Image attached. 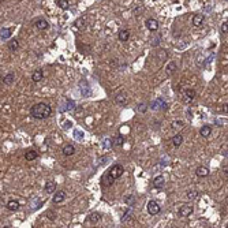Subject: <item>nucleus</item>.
<instances>
[{
  "label": "nucleus",
  "instance_id": "6ab92c4d",
  "mask_svg": "<svg viewBox=\"0 0 228 228\" xmlns=\"http://www.w3.org/2000/svg\"><path fill=\"white\" fill-rule=\"evenodd\" d=\"M176 70H178V64H176L175 62H169V63L167 64V67H165V71L168 72V75L173 74Z\"/></svg>",
  "mask_w": 228,
  "mask_h": 228
},
{
  "label": "nucleus",
  "instance_id": "c85d7f7f",
  "mask_svg": "<svg viewBox=\"0 0 228 228\" xmlns=\"http://www.w3.org/2000/svg\"><path fill=\"white\" fill-rule=\"evenodd\" d=\"M58 6L60 7L62 10H67L69 8V0H56Z\"/></svg>",
  "mask_w": 228,
  "mask_h": 228
},
{
  "label": "nucleus",
  "instance_id": "58836bf2",
  "mask_svg": "<svg viewBox=\"0 0 228 228\" xmlns=\"http://www.w3.org/2000/svg\"><path fill=\"white\" fill-rule=\"evenodd\" d=\"M100 161H99V164H105L107 163V157H101V159H99Z\"/></svg>",
  "mask_w": 228,
  "mask_h": 228
},
{
  "label": "nucleus",
  "instance_id": "4be33fe9",
  "mask_svg": "<svg viewBox=\"0 0 228 228\" xmlns=\"http://www.w3.org/2000/svg\"><path fill=\"white\" fill-rule=\"evenodd\" d=\"M7 48H8L10 51H17L18 48H19V42H18V40H10L8 44H7Z\"/></svg>",
  "mask_w": 228,
  "mask_h": 228
},
{
  "label": "nucleus",
  "instance_id": "473e14b6",
  "mask_svg": "<svg viewBox=\"0 0 228 228\" xmlns=\"http://www.w3.org/2000/svg\"><path fill=\"white\" fill-rule=\"evenodd\" d=\"M220 30H221V33L223 34H227L228 33V22H224L221 25V29H220Z\"/></svg>",
  "mask_w": 228,
  "mask_h": 228
},
{
  "label": "nucleus",
  "instance_id": "9d476101",
  "mask_svg": "<svg viewBox=\"0 0 228 228\" xmlns=\"http://www.w3.org/2000/svg\"><path fill=\"white\" fill-rule=\"evenodd\" d=\"M115 101H116V104H119V105H126L127 102H129V99H127L126 93H119V94H116Z\"/></svg>",
  "mask_w": 228,
  "mask_h": 228
},
{
  "label": "nucleus",
  "instance_id": "aec40b11",
  "mask_svg": "<svg viewBox=\"0 0 228 228\" xmlns=\"http://www.w3.org/2000/svg\"><path fill=\"white\" fill-rule=\"evenodd\" d=\"M182 142H183V135L182 134H176L172 137V143L175 148H179V146L182 145Z\"/></svg>",
  "mask_w": 228,
  "mask_h": 228
},
{
  "label": "nucleus",
  "instance_id": "f704fd0d",
  "mask_svg": "<svg viewBox=\"0 0 228 228\" xmlns=\"http://www.w3.org/2000/svg\"><path fill=\"white\" fill-rule=\"evenodd\" d=\"M146 109H148V107H146V104H139V105H138V111H139V112L145 113V112H146Z\"/></svg>",
  "mask_w": 228,
  "mask_h": 228
},
{
  "label": "nucleus",
  "instance_id": "7c9ffc66",
  "mask_svg": "<svg viewBox=\"0 0 228 228\" xmlns=\"http://www.w3.org/2000/svg\"><path fill=\"white\" fill-rule=\"evenodd\" d=\"M74 101H71V100H67V102H66V108L64 109H67V111H71V109H74ZM63 109V111H64Z\"/></svg>",
  "mask_w": 228,
  "mask_h": 228
},
{
  "label": "nucleus",
  "instance_id": "bb28decb",
  "mask_svg": "<svg viewBox=\"0 0 228 228\" xmlns=\"http://www.w3.org/2000/svg\"><path fill=\"white\" fill-rule=\"evenodd\" d=\"M124 143V137L123 135H118V137L113 138V145L115 146H122Z\"/></svg>",
  "mask_w": 228,
  "mask_h": 228
},
{
  "label": "nucleus",
  "instance_id": "c756f323",
  "mask_svg": "<svg viewBox=\"0 0 228 228\" xmlns=\"http://www.w3.org/2000/svg\"><path fill=\"white\" fill-rule=\"evenodd\" d=\"M74 138H75V139H78V141H81L83 138V132L79 131V130H74Z\"/></svg>",
  "mask_w": 228,
  "mask_h": 228
},
{
  "label": "nucleus",
  "instance_id": "9b49d317",
  "mask_svg": "<svg viewBox=\"0 0 228 228\" xmlns=\"http://www.w3.org/2000/svg\"><path fill=\"white\" fill-rule=\"evenodd\" d=\"M118 37H119V40H120L122 42L129 41V39H130V32L127 30V29H122V30L119 32Z\"/></svg>",
  "mask_w": 228,
  "mask_h": 228
},
{
  "label": "nucleus",
  "instance_id": "2eb2a0df",
  "mask_svg": "<svg viewBox=\"0 0 228 228\" xmlns=\"http://www.w3.org/2000/svg\"><path fill=\"white\" fill-rule=\"evenodd\" d=\"M195 173H197V176H200V178H206V176L209 175V169L206 167H198L197 171H195Z\"/></svg>",
  "mask_w": 228,
  "mask_h": 228
},
{
  "label": "nucleus",
  "instance_id": "b1692460",
  "mask_svg": "<svg viewBox=\"0 0 228 228\" xmlns=\"http://www.w3.org/2000/svg\"><path fill=\"white\" fill-rule=\"evenodd\" d=\"M15 79V74L14 72H8V74L6 75V77L3 78V83H6V85H10V83H12Z\"/></svg>",
  "mask_w": 228,
  "mask_h": 228
},
{
  "label": "nucleus",
  "instance_id": "4468645a",
  "mask_svg": "<svg viewBox=\"0 0 228 228\" xmlns=\"http://www.w3.org/2000/svg\"><path fill=\"white\" fill-rule=\"evenodd\" d=\"M34 26H36V29H40V30H47V29L49 28V23L45 19H39L34 23Z\"/></svg>",
  "mask_w": 228,
  "mask_h": 228
},
{
  "label": "nucleus",
  "instance_id": "79ce46f5",
  "mask_svg": "<svg viewBox=\"0 0 228 228\" xmlns=\"http://www.w3.org/2000/svg\"><path fill=\"white\" fill-rule=\"evenodd\" d=\"M225 227H227V228H228V224H227V225H225Z\"/></svg>",
  "mask_w": 228,
  "mask_h": 228
},
{
  "label": "nucleus",
  "instance_id": "1a4fd4ad",
  "mask_svg": "<svg viewBox=\"0 0 228 228\" xmlns=\"http://www.w3.org/2000/svg\"><path fill=\"white\" fill-rule=\"evenodd\" d=\"M195 94H197V93H195L194 89H187V90H184V94H183V96H184V101H186V102H191L193 100L195 99Z\"/></svg>",
  "mask_w": 228,
  "mask_h": 228
},
{
  "label": "nucleus",
  "instance_id": "20e7f679",
  "mask_svg": "<svg viewBox=\"0 0 228 228\" xmlns=\"http://www.w3.org/2000/svg\"><path fill=\"white\" fill-rule=\"evenodd\" d=\"M115 180H116V179L112 178V176H111V173L107 171V172L102 175V178H101V184H102L104 187H109V186H112Z\"/></svg>",
  "mask_w": 228,
  "mask_h": 228
},
{
  "label": "nucleus",
  "instance_id": "f257e3e1",
  "mask_svg": "<svg viewBox=\"0 0 228 228\" xmlns=\"http://www.w3.org/2000/svg\"><path fill=\"white\" fill-rule=\"evenodd\" d=\"M30 115L33 116L34 119H39V120H42V119H47L52 115V107L47 102H39V104H34L33 107L30 108Z\"/></svg>",
  "mask_w": 228,
  "mask_h": 228
},
{
  "label": "nucleus",
  "instance_id": "423d86ee",
  "mask_svg": "<svg viewBox=\"0 0 228 228\" xmlns=\"http://www.w3.org/2000/svg\"><path fill=\"white\" fill-rule=\"evenodd\" d=\"M146 28L149 29L150 32H157V29H159V22H157L154 18H149V19H146Z\"/></svg>",
  "mask_w": 228,
  "mask_h": 228
},
{
  "label": "nucleus",
  "instance_id": "412c9836",
  "mask_svg": "<svg viewBox=\"0 0 228 228\" xmlns=\"http://www.w3.org/2000/svg\"><path fill=\"white\" fill-rule=\"evenodd\" d=\"M75 153V148L72 145H64V148H63V154L64 156H72V154Z\"/></svg>",
  "mask_w": 228,
  "mask_h": 228
},
{
  "label": "nucleus",
  "instance_id": "cd10ccee",
  "mask_svg": "<svg viewBox=\"0 0 228 228\" xmlns=\"http://www.w3.org/2000/svg\"><path fill=\"white\" fill-rule=\"evenodd\" d=\"M124 203H127L129 206H132L135 203V197L134 195H126L124 197Z\"/></svg>",
  "mask_w": 228,
  "mask_h": 228
},
{
  "label": "nucleus",
  "instance_id": "7ed1b4c3",
  "mask_svg": "<svg viewBox=\"0 0 228 228\" xmlns=\"http://www.w3.org/2000/svg\"><path fill=\"white\" fill-rule=\"evenodd\" d=\"M160 210H161V208H160V205L156 202V201H149V203H148V212L149 213L156 216V214L160 213Z\"/></svg>",
  "mask_w": 228,
  "mask_h": 228
},
{
  "label": "nucleus",
  "instance_id": "4c0bfd02",
  "mask_svg": "<svg viewBox=\"0 0 228 228\" xmlns=\"http://www.w3.org/2000/svg\"><path fill=\"white\" fill-rule=\"evenodd\" d=\"M178 126H183V122L179 120V122H173V123H172V127H173V129H178Z\"/></svg>",
  "mask_w": 228,
  "mask_h": 228
},
{
  "label": "nucleus",
  "instance_id": "ddd939ff",
  "mask_svg": "<svg viewBox=\"0 0 228 228\" xmlns=\"http://www.w3.org/2000/svg\"><path fill=\"white\" fill-rule=\"evenodd\" d=\"M55 190H56V183L53 180H48L45 183V191H47V194H53Z\"/></svg>",
  "mask_w": 228,
  "mask_h": 228
},
{
  "label": "nucleus",
  "instance_id": "39448f33",
  "mask_svg": "<svg viewBox=\"0 0 228 228\" xmlns=\"http://www.w3.org/2000/svg\"><path fill=\"white\" fill-rule=\"evenodd\" d=\"M193 212H194V208H193L191 205H182L180 209H179V214L183 217H189L193 214Z\"/></svg>",
  "mask_w": 228,
  "mask_h": 228
},
{
  "label": "nucleus",
  "instance_id": "5701e85b",
  "mask_svg": "<svg viewBox=\"0 0 228 228\" xmlns=\"http://www.w3.org/2000/svg\"><path fill=\"white\" fill-rule=\"evenodd\" d=\"M202 23H203V15H201V14L194 15V18H193V25H194V26H201Z\"/></svg>",
  "mask_w": 228,
  "mask_h": 228
},
{
  "label": "nucleus",
  "instance_id": "f3484780",
  "mask_svg": "<svg viewBox=\"0 0 228 228\" xmlns=\"http://www.w3.org/2000/svg\"><path fill=\"white\" fill-rule=\"evenodd\" d=\"M7 209H8V210H11V212L18 210V209H19V202H18V201H15V200L8 201V202H7Z\"/></svg>",
  "mask_w": 228,
  "mask_h": 228
},
{
  "label": "nucleus",
  "instance_id": "a878e982",
  "mask_svg": "<svg viewBox=\"0 0 228 228\" xmlns=\"http://www.w3.org/2000/svg\"><path fill=\"white\" fill-rule=\"evenodd\" d=\"M11 29H8V28H4V29H2V39L3 40H6V39H10L11 37Z\"/></svg>",
  "mask_w": 228,
  "mask_h": 228
},
{
  "label": "nucleus",
  "instance_id": "6e6552de",
  "mask_svg": "<svg viewBox=\"0 0 228 228\" xmlns=\"http://www.w3.org/2000/svg\"><path fill=\"white\" fill-rule=\"evenodd\" d=\"M66 200V191H63V190H60V191L58 193H53V202L55 203H60L63 202V201Z\"/></svg>",
  "mask_w": 228,
  "mask_h": 228
},
{
  "label": "nucleus",
  "instance_id": "a19ab883",
  "mask_svg": "<svg viewBox=\"0 0 228 228\" xmlns=\"http://www.w3.org/2000/svg\"><path fill=\"white\" fill-rule=\"evenodd\" d=\"M223 111H224V112H227V113H228V104H225L224 107H223Z\"/></svg>",
  "mask_w": 228,
  "mask_h": 228
},
{
  "label": "nucleus",
  "instance_id": "c9c22d12",
  "mask_svg": "<svg viewBox=\"0 0 228 228\" xmlns=\"http://www.w3.org/2000/svg\"><path fill=\"white\" fill-rule=\"evenodd\" d=\"M81 86H82V90H83V96H89V90L86 89V82H82Z\"/></svg>",
  "mask_w": 228,
  "mask_h": 228
},
{
  "label": "nucleus",
  "instance_id": "393cba45",
  "mask_svg": "<svg viewBox=\"0 0 228 228\" xmlns=\"http://www.w3.org/2000/svg\"><path fill=\"white\" fill-rule=\"evenodd\" d=\"M100 220H101V214L96 213V212L89 216V221H90V223H97V221H100Z\"/></svg>",
  "mask_w": 228,
  "mask_h": 228
},
{
  "label": "nucleus",
  "instance_id": "f03ea898",
  "mask_svg": "<svg viewBox=\"0 0 228 228\" xmlns=\"http://www.w3.org/2000/svg\"><path fill=\"white\" fill-rule=\"evenodd\" d=\"M108 172L111 173V176H112V178L119 179L122 175H123L124 168H123V165H120V164H115V165H112V167L108 169Z\"/></svg>",
  "mask_w": 228,
  "mask_h": 228
},
{
  "label": "nucleus",
  "instance_id": "f8f14e48",
  "mask_svg": "<svg viewBox=\"0 0 228 228\" xmlns=\"http://www.w3.org/2000/svg\"><path fill=\"white\" fill-rule=\"evenodd\" d=\"M42 78H44V72H42V70H36V71L32 74V81L33 82H40V81H42Z\"/></svg>",
  "mask_w": 228,
  "mask_h": 228
},
{
  "label": "nucleus",
  "instance_id": "ea45409f",
  "mask_svg": "<svg viewBox=\"0 0 228 228\" xmlns=\"http://www.w3.org/2000/svg\"><path fill=\"white\" fill-rule=\"evenodd\" d=\"M71 126H72L71 122H66V123H64V129H70Z\"/></svg>",
  "mask_w": 228,
  "mask_h": 228
},
{
  "label": "nucleus",
  "instance_id": "72a5a7b5",
  "mask_svg": "<svg viewBox=\"0 0 228 228\" xmlns=\"http://www.w3.org/2000/svg\"><path fill=\"white\" fill-rule=\"evenodd\" d=\"M112 143H113V142L109 139V138H105V141H104V146H105V149H109Z\"/></svg>",
  "mask_w": 228,
  "mask_h": 228
},
{
  "label": "nucleus",
  "instance_id": "0eeeda50",
  "mask_svg": "<svg viewBox=\"0 0 228 228\" xmlns=\"http://www.w3.org/2000/svg\"><path fill=\"white\" fill-rule=\"evenodd\" d=\"M153 186L156 187V189H163V187L165 186V178L163 175L156 176V178L153 179Z\"/></svg>",
  "mask_w": 228,
  "mask_h": 228
},
{
  "label": "nucleus",
  "instance_id": "e433bc0d",
  "mask_svg": "<svg viewBox=\"0 0 228 228\" xmlns=\"http://www.w3.org/2000/svg\"><path fill=\"white\" fill-rule=\"evenodd\" d=\"M83 23H85V19H81V21H77V22H75V26H79V28H83Z\"/></svg>",
  "mask_w": 228,
  "mask_h": 228
},
{
  "label": "nucleus",
  "instance_id": "dca6fc26",
  "mask_svg": "<svg viewBox=\"0 0 228 228\" xmlns=\"http://www.w3.org/2000/svg\"><path fill=\"white\" fill-rule=\"evenodd\" d=\"M210 132H212V127L208 126V124H206V126H202L200 130L201 137H203V138H208L209 135H210Z\"/></svg>",
  "mask_w": 228,
  "mask_h": 228
},
{
  "label": "nucleus",
  "instance_id": "a211bd4d",
  "mask_svg": "<svg viewBox=\"0 0 228 228\" xmlns=\"http://www.w3.org/2000/svg\"><path fill=\"white\" fill-rule=\"evenodd\" d=\"M37 157H39V153L36 150H28L25 153V160H28V161H33Z\"/></svg>",
  "mask_w": 228,
  "mask_h": 228
},
{
  "label": "nucleus",
  "instance_id": "2f4dec72",
  "mask_svg": "<svg viewBox=\"0 0 228 228\" xmlns=\"http://www.w3.org/2000/svg\"><path fill=\"white\" fill-rule=\"evenodd\" d=\"M197 195H198V193L195 191V190H190V191L187 193V198H189V200H194V198H197Z\"/></svg>",
  "mask_w": 228,
  "mask_h": 228
}]
</instances>
